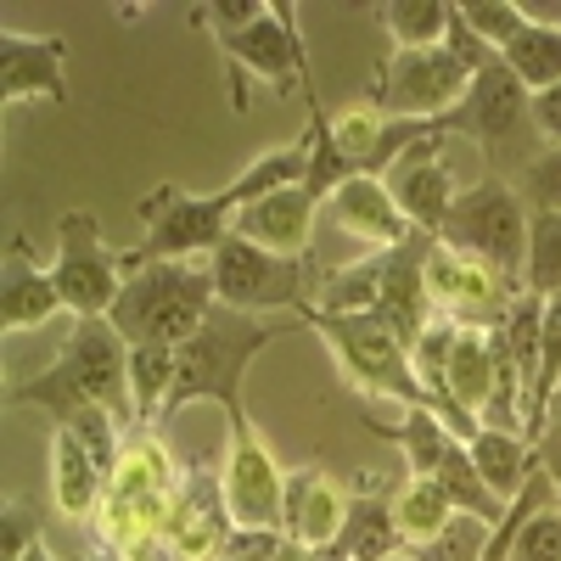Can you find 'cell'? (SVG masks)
Listing matches in <instances>:
<instances>
[{
	"instance_id": "obj_22",
	"label": "cell",
	"mask_w": 561,
	"mask_h": 561,
	"mask_svg": "<svg viewBox=\"0 0 561 561\" xmlns=\"http://www.w3.org/2000/svg\"><path fill=\"white\" fill-rule=\"evenodd\" d=\"M102 483H107V472L84 455V444L68 427H57V438H51V494H57V511L68 523L90 517L96 500H102Z\"/></svg>"
},
{
	"instance_id": "obj_11",
	"label": "cell",
	"mask_w": 561,
	"mask_h": 561,
	"mask_svg": "<svg viewBox=\"0 0 561 561\" xmlns=\"http://www.w3.org/2000/svg\"><path fill=\"white\" fill-rule=\"evenodd\" d=\"M225 511L237 534H280V500H287V472L259 444L253 421H230V466H225Z\"/></svg>"
},
{
	"instance_id": "obj_10",
	"label": "cell",
	"mask_w": 561,
	"mask_h": 561,
	"mask_svg": "<svg viewBox=\"0 0 561 561\" xmlns=\"http://www.w3.org/2000/svg\"><path fill=\"white\" fill-rule=\"evenodd\" d=\"M140 225H147V242L135 253L140 259H192V253H214L230 237V203L214 197H192L180 185H158V192L135 208Z\"/></svg>"
},
{
	"instance_id": "obj_4",
	"label": "cell",
	"mask_w": 561,
	"mask_h": 561,
	"mask_svg": "<svg viewBox=\"0 0 561 561\" xmlns=\"http://www.w3.org/2000/svg\"><path fill=\"white\" fill-rule=\"evenodd\" d=\"M298 320L332 343L348 388L377 393V399H399L404 410L427 404V388H421V377H415L410 343L393 332L382 314H320V309H304Z\"/></svg>"
},
{
	"instance_id": "obj_3",
	"label": "cell",
	"mask_w": 561,
	"mask_h": 561,
	"mask_svg": "<svg viewBox=\"0 0 561 561\" xmlns=\"http://www.w3.org/2000/svg\"><path fill=\"white\" fill-rule=\"evenodd\" d=\"M7 404H39L57 421H68L84 404H107L113 415H135L129 399V343L113 332V320H79L73 337L62 343L57 365L39 370V377L18 382L7 393Z\"/></svg>"
},
{
	"instance_id": "obj_15",
	"label": "cell",
	"mask_w": 561,
	"mask_h": 561,
	"mask_svg": "<svg viewBox=\"0 0 561 561\" xmlns=\"http://www.w3.org/2000/svg\"><path fill=\"white\" fill-rule=\"evenodd\" d=\"M528 102H534V96L523 90V79L494 57L489 68L472 73V90H466V102L438 124V135H444V129H466V135H478V140H489V147H494V140H505L511 129H523V124H528Z\"/></svg>"
},
{
	"instance_id": "obj_5",
	"label": "cell",
	"mask_w": 561,
	"mask_h": 561,
	"mask_svg": "<svg viewBox=\"0 0 561 561\" xmlns=\"http://www.w3.org/2000/svg\"><path fill=\"white\" fill-rule=\"evenodd\" d=\"M214 270V298L225 309H237V314H259V320H275V309H309L314 293H320V280L325 270L309 259H275L242 237H225L208 259Z\"/></svg>"
},
{
	"instance_id": "obj_41",
	"label": "cell",
	"mask_w": 561,
	"mask_h": 561,
	"mask_svg": "<svg viewBox=\"0 0 561 561\" xmlns=\"http://www.w3.org/2000/svg\"><path fill=\"white\" fill-rule=\"evenodd\" d=\"M96 561H102V556H96Z\"/></svg>"
},
{
	"instance_id": "obj_25",
	"label": "cell",
	"mask_w": 561,
	"mask_h": 561,
	"mask_svg": "<svg viewBox=\"0 0 561 561\" xmlns=\"http://www.w3.org/2000/svg\"><path fill=\"white\" fill-rule=\"evenodd\" d=\"M370 18L382 23V34L399 51H433L449 39L455 7H444V0H393V7H370Z\"/></svg>"
},
{
	"instance_id": "obj_8",
	"label": "cell",
	"mask_w": 561,
	"mask_h": 561,
	"mask_svg": "<svg viewBox=\"0 0 561 561\" xmlns=\"http://www.w3.org/2000/svg\"><path fill=\"white\" fill-rule=\"evenodd\" d=\"M51 280L62 293V309L73 320H107L118 293H124V270L118 253L102 248V225L96 214H62L57 219V259H51Z\"/></svg>"
},
{
	"instance_id": "obj_16",
	"label": "cell",
	"mask_w": 561,
	"mask_h": 561,
	"mask_svg": "<svg viewBox=\"0 0 561 561\" xmlns=\"http://www.w3.org/2000/svg\"><path fill=\"white\" fill-rule=\"evenodd\" d=\"M427 253H433V237H415L393 253H382V298H377V314L393 325V332L415 348L421 332H427V314H433V293H427Z\"/></svg>"
},
{
	"instance_id": "obj_27",
	"label": "cell",
	"mask_w": 561,
	"mask_h": 561,
	"mask_svg": "<svg viewBox=\"0 0 561 561\" xmlns=\"http://www.w3.org/2000/svg\"><path fill=\"white\" fill-rule=\"evenodd\" d=\"M449 517H455V500L438 478H410V489L393 500V523L410 545H433L449 528Z\"/></svg>"
},
{
	"instance_id": "obj_28",
	"label": "cell",
	"mask_w": 561,
	"mask_h": 561,
	"mask_svg": "<svg viewBox=\"0 0 561 561\" xmlns=\"http://www.w3.org/2000/svg\"><path fill=\"white\" fill-rule=\"evenodd\" d=\"M377 298H382V259L359 264V270H325L309 309H320V314H377Z\"/></svg>"
},
{
	"instance_id": "obj_13",
	"label": "cell",
	"mask_w": 561,
	"mask_h": 561,
	"mask_svg": "<svg viewBox=\"0 0 561 561\" xmlns=\"http://www.w3.org/2000/svg\"><path fill=\"white\" fill-rule=\"evenodd\" d=\"M314 214L320 203L304 192V185H287V192H270L248 208H237V219H230V237H242L275 259H309L314 248Z\"/></svg>"
},
{
	"instance_id": "obj_7",
	"label": "cell",
	"mask_w": 561,
	"mask_h": 561,
	"mask_svg": "<svg viewBox=\"0 0 561 561\" xmlns=\"http://www.w3.org/2000/svg\"><path fill=\"white\" fill-rule=\"evenodd\" d=\"M466 90H472V68H466L449 45L433 51H393V62H377L370 79V107L393 124H444Z\"/></svg>"
},
{
	"instance_id": "obj_6",
	"label": "cell",
	"mask_w": 561,
	"mask_h": 561,
	"mask_svg": "<svg viewBox=\"0 0 561 561\" xmlns=\"http://www.w3.org/2000/svg\"><path fill=\"white\" fill-rule=\"evenodd\" d=\"M528 219L534 214L523 208V197L511 192L505 180H483V185H472V192L455 197L438 242L466 253V259H478V264H489L500 280L517 287V280L528 275Z\"/></svg>"
},
{
	"instance_id": "obj_32",
	"label": "cell",
	"mask_w": 561,
	"mask_h": 561,
	"mask_svg": "<svg viewBox=\"0 0 561 561\" xmlns=\"http://www.w3.org/2000/svg\"><path fill=\"white\" fill-rule=\"evenodd\" d=\"M460 18H466V28H472L494 57H505L511 39L528 28V12L511 7V0H478V7H460Z\"/></svg>"
},
{
	"instance_id": "obj_38",
	"label": "cell",
	"mask_w": 561,
	"mask_h": 561,
	"mask_svg": "<svg viewBox=\"0 0 561 561\" xmlns=\"http://www.w3.org/2000/svg\"><path fill=\"white\" fill-rule=\"evenodd\" d=\"M18 561H57V556H51V550H45V545H28V550H23Z\"/></svg>"
},
{
	"instance_id": "obj_23",
	"label": "cell",
	"mask_w": 561,
	"mask_h": 561,
	"mask_svg": "<svg viewBox=\"0 0 561 561\" xmlns=\"http://www.w3.org/2000/svg\"><path fill=\"white\" fill-rule=\"evenodd\" d=\"M399 539L404 534L393 523L388 494H370V489L348 494V523H343V539H337V550L348 561H388V556H399Z\"/></svg>"
},
{
	"instance_id": "obj_26",
	"label": "cell",
	"mask_w": 561,
	"mask_h": 561,
	"mask_svg": "<svg viewBox=\"0 0 561 561\" xmlns=\"http://www.w3.org/2000/svg\"><path fill=\"white\" fill-rule=\"evenodd\" d=\"M466 455H472L478 478L489 483V494H494V500H517V494H523L528 460H534L523 438H511V433H500V427H483L472 444H466Z\"/></svg>"
},
{
	"instance_id": "obj_39",
	"label": "cell",
	"mask_w": 561,
	"mask_h": 561,
	"mask_svg": "<svg viewBox=\"0 0 561 561\" xmlns=\"http://www.w3.org/2000/svg\"><path fill=\"white\" fill-rule=\"evenodd\" d=\"M388 561H415V556H388Z\"/></svg>"
},
{
	"instance_id": "obj_30",
	"label": "cell",
	"mask_w": 561,
	"mask_h": 561,
	"mask_svg": "<svg viewBox=\"0 0 561 561\" xmlns=\"http://www.w3.org/2000/svg\"><path fill=\"white\" fill-rule=\"evenodd\" d=\"M174 370H180V348H129V399L135 415L158 421L169 388H174Z\"/></svg>"
},
{
	"instance_id": "obj_19",
	"label": "cell",
	"mask_w": 561,
	"mask_h": 561,
	"mask_svg": "<svg viewBox=\"0 0 561 561\" xmlns=\"http://www.w3.org/2000/svg\"><path fill=\"white\" fill-rule=\"evenodd\" d=\"M62 62H68V45L57 34H18L7 28L0 34V96L7 102H68V84H62Z\"/></svg>"
},
{
	"instance_id": "obj_1",
	"label": "cell",
	"mask_w": 561,
	"mask_h": 561,
	"mask_svg": "<svg viewBox=\"0 0 561 561\" xmlns=\"http://www.w3.org/2000/svg\"><path fill=\"white\" fill-rule=\"evenodd\" d=\"M118 270H124V293L107 320L129 348H185L219 304L208 264L118 253Z\"/></svg>"
},
{
	"instance_id": "obj_18",
	"label": "cell",
	"mask_w": 561,
	"mask_h": 561,
	"mask_svg": "<svg viewBox=\"0 0 561 561\" xmlns=\"http://www.w3.org/2000/svg\"><path fill=\"white\" fill-rule=\"evenodd\" d=\"M325 214H332V225L343 230V237L370 242V248H382V253H393V248H404L415 237V225L399 214V203H393L382 174H354L343 192L325 203Z\"/></svg>"
},
{
	"instance_id": "obj_14",
	"label": "cell",
	"mask_w": 561,
	"mask_h": 561,
	"mask_svg": "<svg viewBox=\"0 0 561 561\" xmlns=\"http://www.w3.org/2000/svg\"><path fill=\"white\" fill-rule=\"evenodd\" d=\"M348 523V494L309 466V472H287V500H280V539L304 550H332Z\"/></svg>"
},
{
	"instance_id": "obj_31",
	"label": "cell",
	"mask_w": 561,
	"mask_h": 561,
	"mask_svg": "<svg viewBox=\"0 0 561 561\" xmlns=\"http://www.w3.org/2000/svg\"><path fill=\"white\" fill-rule=\"evenodd\" d=\"M556 388H561V298H550V304H545V325H539V382H534L528 410H523L528 433H539V427H545V410H550Z\"/></svg>"
},
{
	"instance_id": "obj_35",
	"label": "cell",
	"mask_w": 561,
	"mask_h": 561,
	"mask_svg": "<svg viewBox=\"0 0 561 561\" xmlns=\"http://www.w3.org/2000/svg\"><path fill=\"white\" fill-rule=\"evenodd\" d=\"M528 197L539 203V214H561V147L545 152V158L528 169Z\"/></svg>"
},
{
	"instance_id": "obj_36",
	"label": "cell",
	"mask_w": 561,
	"mask_h": 561,
	"mask_svg": "<svg viewBox=\"0 0 561 561\" xmlns=\"http://www.w3.org/2000/svg\"><path fill=\"white\" fill-rule=\"evenodd\" d=\"M528 124H534L545 140H556V147H561V84H556V90H539V96L528 102Z\"/></svg>"
},
{
	"instance_id": "obj_24",
	"label": "cell",
	"mask_w": 561,
	"mask_h": 561,
	"mask_svg": "<svg viewBox=\"0 0 561 561\" xmlns=\"http://www.w3.org/2000/svg\"><path fill=\"white\" fill-rule=\"evenodd\" d=\"M500 62L523 79L528 96H539V90H556V84H561V23H539V18L528 12V28L511 39V51H505Z\"/></svg>"
},
{
	"instance_id": "obj_17",
	"label": "cell",
	"mask_w": 561,
	"mask_h": 561,
	"mask_svg": "<svg viewBox=\"0 0 561 561\" xmlns=\"http://www.w3.org/2000/svg\"><path fill=\"white\" fill-rule=\"evenodd\" d=\"M494 280L500 275L489 264H478V259H466V253L433 242V253H427V293H433L438 309L460 314L466 325H483V320L489 325H505V304H500Z\"/></svg>"
},
{
	"instance_id": "obj_37",
	"label": "cell",
	"mask_w": 561,
	"mask_h": 561,
	"mask_svg": "<svg viewBox=\"0 0 561 561\" xmlns=\"http://www.w3.org/2000/svg\"><path fill=\"white\" fill-rule=\"evenodd\" d=\"M545 478H550L556 505H561V444H545Z\"/></svg>"
},
{
	"instance_id": "obj_29",
	"label": "cell",
	"mask_w": 561,
	"mask_h": 561,
	"mask_svg": "<svg viewBox=\"0 0 561 561\" xmlns=\"http://www.w3.org/2000/svg\"><path fill=\"white\" fill-rule=\"evenodd\" d=\"M523 293L550 304L561 298V214H534L528 219V275Z\"/></svg>"
},
{
	"instance_id": "obj_33",
	"label": "cell",
	"mask_w": 561,
	"mask_h": 561,
	"mask_svg": "<svg viewBox=\"0 0 561 561\" xmlns=\"http://www.w3.org/2000/svg\"><path fill=\"white\" fill-rule=\"evenodd\" d=\"M483 539H489V523H483V517H466V511H455L449 528H444L433 545H421L415 561H483Z\"/></svg>"
},
{
	"instance_id": "obj_20",
	"label": "cell",
	"mask_w": 561,
	"mask_h": 561,
	"mask_svg": "<svg viewBox=\"0 0 561 561\" xmlns=\"http://www.w3.org/2000/svg\"><path fill=\"white\" fill-rule=\"evenodd\" d=\"M225 523H230L225 489H214L208 478H192V489L169 505L163 539L180 561H219L230 550V539H237V528H225Z\"/></svg>"
},
{
	"instance_id": "obj_12",
	"label": "cell",
	"mask_w": 561,
	"mask_h": 561,
	"mask_svg": "<svg viewBox=\"0 0 561 561\" xmlns=\"http://www.w3.org/2000/svg\"><path fill=\"white\" fill-rule=\"evenodd\" d=\"M388 180V192L399 203V214L421 230V237H438L449 208H455V185H449V163H444V135H427V140H415V147L382 174Z\"/></svg>"
},
{
	"instance_id": "obj_34",
	"label": "cell",
	"mask_w": 561,
	"mask_h": 561,
	"mask_svg": "<svg viewBox=\"0 0 561 561\" xmlns=\"http://www.w3.org/2000/svg\"><path fill=\"white\" fill-rule=\"evenodd\" d=\"M511 561H561V511H534L511 539Z\"/></svg>"
},
{
	"instance_id": "obj_2",
	"label": "cell",
	"mask_w": 561,
	"mask_h": 561,
	"mask_svg": "<svg viewBox=\"0 0 561 561\" xmlns=\"http://www.w3.org/2000/svg\"><path fill=\"white\" fill-rule=\"evenodd\" d=\"M293 325L304 320H259V314H237V309H225L214 304V314L203 320V332L180 348V370H174V388L158 410V427H169V421L185 410V404H197V399H219L230 421H242L248 404H242V377H248V365L264 343H275L280 332H293Z\"/></svg>"
},
{
	"instance_id": "obj_9",
	"label": "cell",
	"mask_w": 561,
	"mask_h": 561,
	"mask_svg": "<svg viewBox=\"0 0 561 561\" xmlns=\"http://www.w3.org/2000/svg\"><path fill=\"white\" fill-rule=\"evenodd\" d=\"M214 45L225 51V62L237 68V73H253V79L275 84L280 96H304V90H314L309 51H304V34H298V12L287 7V0L264 7L242 28L214 34Z\"/></svg>"
},
{
	"instance_id": "obj_40",
	"label": "cell",
	"mask_w": 561,
	"mask_h": 561,
	"mask_svg": "<svg viewBox=\"0 0 561 561\" xmlns=\"http://www.w3.org/2000/svg\"><path fill=\"white\" fill-rule=\"evenodd\" d=\"M550 12H556V18H561V7H550Z\"/></svg>"
},
{
	"instance_id": "obj_21",
	"label": "cell",
	"mask_w": 561,
	"mask_h": 561,
	"mask_svg": "<svg viewBox=\"0 0 561 561\" xmlns=\"http://www.w3.org/2000/svg\"><path fill=\"white\" fill-rule=\"evenodd\" d=\"M62 309V293L51 270H34L23 264V242H12V259H7V287H0V325L18 337V332H39L45 320Z\"/></svg>"
}]
</instances>
